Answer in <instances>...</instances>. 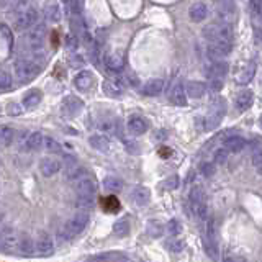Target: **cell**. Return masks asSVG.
Returning a JSON list of instances; mask_svg holds the SVG:
<instances>
[{"mask_svg": "<svg viewBox=\"0 0 262 262\" xmlns=\"http://www.w3.org/2000/svg\"><path fill=\"white\" fill-rule=\"evenodd\" d=\"M203 36L207 38L210 43H224L231 44L233 41V25L229 23H212L203 28Z\"/></svg>", "mask_w": 262, "mask_h": 262, "instance_id": "cell-1", "label": "cell"}, {"mask_svg": "<svg viewBox=\"0 0 262 262\" xmlns=\"http://www.w3.org/2000/svg\"><path fill=\"white\" fill-rule=\"evenodd\" d=\"M190 208L192 215L198 221H205L208 218V203H207V194H205L202 185H194L190 190Z\"/></svg>", "mask_w": 262, "mask_h": 262, "instance_id": "cell-2", "label": "cell"}, {"mask_svg": "<svg viewBox=\"0 0 262 262\" xmlns=\"http://www.w3.org/2000/svg\"><path fill=\"white\" fill-rule=\"evenodd\" d=\"M226 100L221 97L213 98L212 105H210V111L207 116H203V130L205 131H212L215 128H218V125L223 121V116L226 115Z\"/></svg>", "mask_w": 262, "mask_h": 262, "instance_id": "cell-3", "label": "cell"}, {"mask_svg": "<svg viewBox=\"0 0 262 262\" xmlns=\"http://www.w3.org/2000/svg\"><path fill=\"white\" fill-rule=\"evenodd\" d=\"M87 224H88V215L84 212H79L63 224V228H61V236H63L64 240H74V238H77L84 229L87 228Z\"/></svg>", "mask_w": 262, "mask_h": 262, "instance_id": "cell-4", "label": "cell"}, {"mask_svg": "<svg viewBox=\"0 0 262 262\" xmlns=\"http://www.w3.org/2000/svg\"><path fill=\"white\" fill-rule=\"evenodd\" d=\"M40 72V66L35 61L30 59H22L15 63V77L20 82H28L31 79L36 77V74Z\"/></svg>", "mask_w": 262, "mask_h": 262, "instance_id": "cell-5", "label": "cell"}, {"mask_svg": "<svg viewBox=\"0 0 262 262\" xmlns=\"http://www.w3.org/2000/svg\"><path fill=\"white\" fill-rule=\"evenodd\" d=\"M44 136L40 133V131H22L20 136H18V146H20L23 151H38V149L43 148Z\"/></svg>", "mask_w": 262, "mask_h": 262, "instance_id": "cell-6", "label": "cell"}, {"mask_svg": "<svg viewBox=\"0 0 262 262\" xmlns=\"http://www.w3.org/2000/svg\"><path fill=\"white\" fill-rule=\"evenodd\" d=\"M43 38H44V25L33 26L25 35V43L33 51V54L36 56L43 54Z\"/></svg>", "mask_w": 262, "mask_h": 262, "instance_id": "cell-7", "label": "cell"}, {"mask_svg": "<svg viewBox=\"0 0 262 262\" xmlns=\"http://www.w3.org/2000/svg\"><path fill=\"white\" fill-rule=\"evenodd\" d=\"M36 20H38V12L33 7H26L18 12L17 17L13 18V26H15L18 31L31 30V28L35 26Z\"/></svg>", "mask_w": 262, "mask_h": 262, "instance_id": "cell-8", "label": "cell"}, {"mask_svg": "<svg viewBox=\"0 0 262 262\" xmlns=\"http://www.w3.org/2000/svg\"><path fill=\"white\" fill-rule=\"evenodd\" d=\"M35 252L38 256H43V257H48L54 252V241L51 235H48L46 231H41L38 233L35 240Z\"/></svg>", "mask_w": 262, "mask_h": 262, "instance_id": "cell-9", "label": "cell"}, {"mask_svg": "<svg viewBox=\"0 0 262 262\" xmlns=\"http://www.w3.org/2000/svg\"><path fill=\"white\" fill-rule=\"evenodd\" d=\"M229 54H231V44L210 43L208 48H207V56L212 59V63H219V61H224Z\"/></svg>", "mask_w": 262, "mask_h": 262, "instance_id": "cell-10", "label": "cell"}, {"mask_svg": "<svg viewBox=\"0 0 262 262\" xmlns=\"http://www.w3.org/2000/svg\"><path fill=\"white\" fill-rule=\"evenodd\" d=\"M17 236L18 235L10 226L2 224V226H0V249L2 251H15Z\"/></svg>", "mask_w": 262, "mask_h": 262, "instance_id": "cell-11", "label": "cell"}, {"mask_svg": "<svg viewBox=\"0 0 262 262\" xmlns=\"http://www.w3.org/2000/svg\"><path fill=\"white\" fill-rule=\"evenodd\" d=\"M217 12H218L219 22L233 25V22H235V18H236V3L235 2H219L217 5Z\"/></svg>", "mask_w": 262, "mask_h": 262, "instance_id": "cell-12", "label": "cell"}, {"mask_svg": "<svg viewBox=\"0 0 262 262\" xmlns=\"http://www.w3.org/2000/svg\"><path fill=\"white\" fill-rule=\"evenodd\" d=\"M74 189H76L77 195L93 196L97 192V184L90 175H84L82 179H79L76 184H74Z\"/></svg>", "mask_w": 262, "mask_h": 262, "instance_id": "cell-13", "label": "cell"}, {"mask_svg": "<svg viewBox=\"0 0 262 262\" xmlns=\"http://www.w3.org/2000/svg\"><path fill=\"white\" fill-rule=\"evenodd\" d=\"M82 109V102L79 100L77 97H66L63 100V104H61V111H63V115L66 118H74L79 111Z\"/></svg>", "mask_w": 262, "mask_h": 262, "instance_id": "cell-14", "label": "cell"}, {"mask_svg": "<svg viewBox=\"0 0 262 262\" xmlns=\"http://www.w3.org/2000/svg\"><path fill=\"white\" fill-rule=\"evenodd\" d=\"M15 252L22 256H30L35 252V241L30 235L26 233H20L17 236V247H15Z\"/></svg>", "mask_w": 262, "mask_h": 262, "instance_id": "cell-15", "label": "cell"}, {"mask_svg": "<svg viewBox=\"0 0 262 262\" xmlns=\"http://www.w3.org/2000/svg\"><path fill=\"white\" fill-rule=\"evenodd\" d=\"M61 171V162L54 157H44L40 162V172L43 177H53Z\"/></svg>", "mask_w": 262, "mask_h": 262, "instance_id": "cell-16", "label": "cell"}, {"mask_svg": "<svg viewBox=\"0 0 262 262\" xmlns=\"http://www.w3.org/2000/svg\"><path fill=\"white\" fill-rule=\"evenodd\" d=\"M105 66L107 69H110L111 72H118L123 69L125 66V59L123 54L120 51H110V53L105 54Z\"/></svg>", "mask_w": 262, "mask_h": 262, "instance_id": "cell-17", "label": "cell"}, {"mask_svg": "<svg viewBox=\"0 0 262 262\" xmlns=\"http://www.w3.org/2000/svg\"><path fill=\"white\" fill-rule=\"evenodd\" d=\"M189 17H190V20L195 22V23L205 22V18L208 17V5L205 2L192 3L190 8H189Z\"/></svg>", "mask_w": 262, "mask_h": 262, "instance_id": "cell-18", "label": "cell"}, {"mask_svg": "<svg viewBox=\"0 0 262 262\" xmlns=\"http://www.w3.org/2000/svg\"><path fill=\"white\" fill-rule=\"evenodd\" d=\"M126 128H128V131L133 136H139V134H144L148 131V123L146 120L143 118V116H131V118L128 120V123H126Z\"/></svg>", "mask_w": 262, "mask_h": 262, "instance_id": "cell-19", "label": "cell"}, {"mask_svg": "<svg viewBox=\"0 0 262 262\" xmlns=\"http://www.w3.org/2000/svg\"><path fill=\"white\" fill-rule=\"evenodd\" d=\"M131 200H133V203L136 205V207H144V205H148L149 200H151V192H149L148 187L138 185L131 192Z\"/></svg>", "mask_w": 262, "mask_h": 262, "instance_id": "cell-20", "label": "cell"}, {"mask_svg": "<svg viewBox=\"0 0 262 262\" xmlns=\"http://www.w3.org/2000/svg\"><path fill=\"white\" fill-rule=\"evenodd\" d=\"M229 154H236V153H241L242 149L246 148V139L240 136V134H231L224 139V146H223Z\"/></svg>", "mask_w": 262, "mask_h": 262, "instance_id": "cell-21", "label": "cell"}, {"mask_svg": "<svg viewBox=\"0 0 262 262\" xmlns=\"http://www.w3.org/2000/svg\"><path fill=\"white\" fill-rule=\"evenodd\" d=\"M164 87H166V82H164V79H149V81L144 84L143 87V92L144 95H149V97H156V95H161Z\"/></svg>", "mask_w": 262, "mask_h": 262, "instance_id": "cell-22", "label": "cell"}, {"mask_svg": "<svg viewBox=\"0 0 262 262\" xmlns=\"http://www.w3.org/2000/svg\"><path fill=\"white\" fill-rule=\"evenodd\" d=\"M171 102H172L174 105H180V107L187 105L185 84L182 82V81H179L174 87H172V90H171Z\"/></svg>", "mask_w": 262, "mask_h": 262, "instance_id": "cell-23", "label": "cell"}, {"mask_svg": "<svg viewBox=\"0 0 262 262\" xmlns=\"http://www.w3.org/2000/svg\"><path fill=\"white\" fill-rule=\"evenodd\" d=\"M254 76H256V63L251 61V63H247L244 67L241 69V72L238 74L236 82L240 84V86H246V84H249L252 79H254Z\"/></svg>", "mask_w": 262, "mask_h": 262, "instance_id": "cell-24", "label": "cell"}, {"mask_svg": "<svg viewBox=\"0 0 262 262\" xmlns=\"http://www.w3.org/2000/svg\"><path fill=\"white\" fill-rule=\"evenodd\" d=\"M229 71V67H228V63L226 61H219V63H212L207 67V74L212 79H221L223 81V77L226 76Z\"/></svg>", "mask_w": 262, "mask_h": 262, "instance_id": "cell-25", "label": "cell"}, {"mask_svg": "<svg viewBox=\"0 0 262 262\" xmlns=\"http://www.w3.org/2000/svg\"><path fill=\"white\" fill-rule=\"evenodd\" d=\"M92 84H93V76H92V72H88V71L79 72L77 76L74 77V86L82 92L88 90V88L92 87Z\"/></svg>", "mask_w": 262, "mask_h": 262, "instance_id": "cell-26", "label": "cell"}, {"mask_svg": "<svg viewBox=\"0 0 262 262\" xmlns=\"http://www.w3.org/2000/svg\"><path fill=\"white\" fill-rule=\"evenodd\" d=\"M88 143H90V146L95 149V151H100V153H105L109 151L110 148V139L107 134H92L90 138H88Z\"/></svg>", "mask_w": 262, "mask_h": 262, "instance_id": "cell-27", "label": "cell"}, {"mask_svg": "<svg viewBox=\"0 0 262 262\" xmlns=\"http://www.w3.org/2000/svg\"><path fill=\"white\" fill-rule=\"evenodd\" d=\"M252 104H254V93L251 90H242L236 98V109L240 111H246L249 110Z\"/></svg>", "mask_w": 262, "mask_h": 262, "instance_id": "cell-28", "label": "cell"}, {"mask_svg": "<svg viewBox=\"0 0 262 262\" xmlns=\"http://www.w3.org/2000/svg\"><path fill=\"white\" fill-rule=\"evenodd\" d=\"M205 84L198 81H190L185 84V93L190 98H200L205 95Z\"/></svg>", "mask_w": 262, "mask_h": 262, "instance_id": "cell-29", "label": "cell"}, {"mask_svg": "<svg viewBox=\"0 0 262 262\" xmlns=\"http://www.w3.org/2000/svg\"><path fill=\"white\" fill-rule=\"evenodd\" d=\"M41 104V92L40 90H30L23 97L22 107L25 110H33Z\"/></svg>", "mask_w": 262, "mask_h": 262, "instance_id": "cell-30", "label": "cell"}, {"mask_svg": "<svg viewBox=\"0 0 262 262\" xmlns=\"http://www.w3.org/2000/svg\"><path fill=\"white\" fill-rule=\"evenodd\" d=\"M84 175H86V169L81 166H77L76 162L69 164L67 169H66V180L74 182V184H76L79 179H82Z\"/></svg>", "mask_w": 262, "mask_h": 262, "instance_id": "cell-31", "label": "cell"}, {"mask_svg": "<svg viewBox=\"0 0 262 262\" xmlns=\"http://www.w3.org/2000/svg\"><path fill=\"white\" fill-rule=\"evenodd\" d=\"M17 133L15 130L10 128V126H0V146H12L15 143Z\"/></svg>", "mask_w": 262, "mask_h": 262, "instance_id": "cell-32", "label": "cell"}, {"mask_svg": "<svg viewBox=\"0 0 262 262\" xmlns=\"http://www.w3.org/2000/svg\"><path fill=\"white\" fill-rule=\"evenodd\" d=\"M146 233H148V236L156 240V238H161L164 233H166V226H164L161 221H157V219H149L146 224Z\"/></svg>", "mask_w": 262, "mask_h": 262, "instance_id": "cell-33", "label": "cell"}, {"mask_svg": "<svg viewBox=\"0 0 262 262\" xmlns=\"http://www.w3.org/2000/svg\"><path fill=\"white\" fill-rule=\"evenodd\" d=\"M61 18H63V8H61V3H51V5L46 8V20L49 23H59Z\"/></svg>", "mask_w": 262, "mask_h": 262, "instance_id": "cell-34", "label": "cell"}, {"mask_svg": "<svg viewBox=\"0 0 262 262\" xmlns=\"http://www.w3.org/2000/svg\"><path fill=\"white\" fill-rule=\"evenodd\" d=\"M104 187L110 192V194H118V192H121V189H123V182H121L118 177L109 175V177H105Z\"/></svg>", "mask_w": 262, "mask_h": 262, "instance_id": "cell-35", "label": "cell"}, {"mask_svg": "<svg viewBox=\"0 0 262 262\" xmlns=\"http://www.w3.org/2000/svg\"><path fill=\"white\" fill-rule=\"evenodd\" d=\"M77 208H81V212L87 213L88 210H92L95 207V198L93 196H84V195H77Z\"/></svg>", "mask_w": 262, "mask_h": 262, "instance_id": "cell-36", "label": "cell"}, {"mask_svg": "<svg viewBox=\"0 0 262 262\" xmlns=\"http://www.w3.org/2000/svg\"><path fill=\"white\" fill-rule=\"evenodd\" d=\"M113 233L118 238H123L126 236L130 233V223H128V219H118V221H115L113 224Z\"/></svg>", "mask_w": 262, "mask_h": 262, "instance_id": "cell-37", "label": "cell"}, {"mask_svg": "<svg viewBox=\"0 0 262 262\" xmlns=\"http://www.w3.org/2000/svg\"><path fill=\"white\" fill-rule=\"evenodd\" d=\"M166 233L172 238H177L182 233V224L179 219H169L166 224Z\"/></svg>", "mask_w": 262, "mask_h": 262, "instance_id": "cell-38", "label": "cell"}, {"mask_svg": "<svg viewBox=\"0 0 262 262\" xmlns=\"http://www.w3.org/2000/svg\"><path fill=\"white\" fill-rule=\"evenodd\" d=\"M104 90L109 97H120L121 95V87L113 81H105L104 82Z\"/></svg>", "mask_w": 262, "mask_h": 262, "instance_id": "cell-39", "label": "cell"}, {"mask_svg": "<svg viewBox=\"0 0 262 262\" xmlns=\"http://www.w3.org/2000/svg\"><path fill=\"white\" fill-rule=\"evenodd\" d=\"M98 130H102L104 133H113L116 130V123L111 118H102L98 120Z\"/></svg>", "mask_w": 262, "mask_h": 262, "instance_id": "cell-40", "label": "cell"}, {"mask_svg": "<svg viewBox=\"0 0 262 262\" xmlns=\"http://www.w3.org/2000/svg\"><path fill=\"white\" fill-rule=\"evenodd\" d=\"M166 247L169 249L171 252H180L182 249H184V242H182L179 238H171V240L166 241Z\"/></svg>", "mask_w": 262, "mask_h": 262, "instance_id": "cell-41", "label": "cell"}, {"mask_svg": "<svg viewBox=\"0 0 262 262\" xmlns=\"http://www.w3.org/2000/svg\"><path fill=\"white\" fill-rule=\"evenodd\" d=\"M43 146H44V149H46L48 153H59V151H61L59 143L56 141L54 138H51V136H44Z\"/></svg>", "mask_w": 262, "mask_h": 262, "instance_id": "cell-42", "label": "cell"}, {"mask_svg": "<svg viewBox=\"0 0 262 262\" xmlns=\"http://www.w3.org/2000/svg\"><path fill=\"white\" fill-rule=\"evenodd\" d=\"M12 86V77L5 69L0 67V90H7Z\"/></svg>", "mask_w": 262, "mask_h": 262, "instance_id": "cell-43", "label": "cell"}, {"mask_svg": "<svg viewBox=\"0 0 262 262\" xmlns=\"http://www.w3.org/2000/svg\"><path fill=\"white\" fill-rule=\"evenodd\" d=\"M228 157H229V153L226 151V149H224V148H218L217 151H215V157L213 159H215V164H218V166H219V164L226 162Z\"/></svg>", "mask_w": 262, "mask_h": 262, "instance_id": "cell-44", "label": "cell"}, {"mask_svg": "<svg viewBox=\"0 0 262 262\" xmlns=\"http://www.w3.org/2000/svg\"><path fill=\"white\" fill-rule=\"evenodd\" d=\"M179 187V175H171L169 179H166L164 182V189L166 190H174Z\"/></svg>", "mask_w": 262, "mask_h": 262, "instance_id": "cell-45", "label": "cell"}, {"mask_svg": "<svg viewBox=\"0 0 262 262\" xmlns=\"http://www.w3.org/2000/svg\"><path fill=\"white\" fill-rule=\"evenodd\" d=\"M23 110H25V109L22 107V104H15V102L8 105V109H7L8 115H10V116H20L23 113Z\"/></svg>", "mask_w": 262, "mask_h": 262, "instance_id": "cell-46", "label": "cell"}, {"mask_svg": "<svg viewBox=\"0 0 262 262\" xmlns=\"http://www.w3.org/2000/svg\"><path fill=\"white\" fill-rule=\"evenodd\" d=\"M215 166H217V164L215 162H203L202 164V174L205 175V177H212L213 174H215Z\"/></svg>", "mask_w": 262, "mask_h": 262, "instance_id": "cell-47", "label": "cell"}, {"mask_svg": "<svg viewBox=\"0 0 262 262\" xmlns=\"http://www.w3.org/2000/svg\"><path fill=\"white\" fill-rule=\"evenodd\" d=\"M120 205H118V200L115 196H109L107 198V205H105V210L107 212H118Z\"/></svg>", "mask_w": 262, "mask_h": 262, "instance_id": "cell-48", "label": "cell"}, {"mask_svg": "<svg viewBox=\"0 0 262 262\" xmlns=\"http://www.w3.org/2000/svg\"><path fill=\"white\" fill-rule=\"evenodd\" d=\"M0 33H2V36L7 40V43H8V44H12V43H13L12 30H10V28H8L7 25H3V23H2V25H0Z\"/></svg>", "mask_w": 262, "mask_h": 262, "instance_id": "cell-49", "label": "cell"}, {"mask_svg": "<svg viewBox=\"0 0 262 262\" xmlns=\"http://www.w3.org/2000/svg\"><path fill=\"white\" fill-rule=\"evenodd\" d=\"M251 8H252V15L262 20V2L254 0V2H251Z\"/></svg>", "mask_w": 262, "mask_h": 262, "instance_id": "cell-50", "label": "cell"}, {"mask_svg": "<svg viewBox=\"0 0 262 262\" xmlns=\"http://www.w3.org/2000/svg\"><path fill=\"white\" fill-rule=\"evenodd\" d=\"M207 238L210 241H213V238H215V219L213 218H210L207 221Z\"/></svg>", "mask_w": 262, "mask_h": 262, "instance_id": "cell-51", "label": "cell"}, {"mask_svg": "<svg viewBox=\"0 0 262 262\" xmlns=\"http://www.w3.org/2000/svg\"><path fill=\"white\" fill-rule=\"evenodd\" d=\"M221 88H223V81H221V79H212V81H210V90L219 92Z\"/></svg>", "mask_w": 262, "mask_h": 262, "instance_id": "cell-52", "label": "cell"}, {"mask_svg": "<svg viewBox=\"0 0 262 262\" xmlns=\"http://www.w3.org/2000/svg\"><path fill=\"white\" fill-rule=\"evenodd\" d=\"M84 63H86V59H84L82 54H74L71 58V66L72 67H79V66H84Z\"/></svg>", "mask_w": 262, "mask_h": 262, "instance_id": "cell-53", "label": "cell"}, {"mask_svg": "<svg viewBox=\"0 0 262 262\" xmlns=\"http://www.w3.org/2000/svg\"><path fill=\"white\" fill-rule=\"evenodd\" d=\"M166 138H167V133H166V131H164V130H157L156 133H154V136H153L154 141H157V143L166 141Z\"/></svg>", "mask_w": 262, "mask_h": 262, "instance_id": "cell-54", "label": "cell"}, {"mask_svg": "<svg viewBox=\"0 0 262 262\" xmlns=\"http://www.w3.org/2000/svg\"><path fill=\"white\" fill-rule=\"evenodd\" d=\"M67 8L71 10V13H79L82 10V3L81 2H69Z\"/></svg>", "mask_w": 262, "mask_h": 262, "instance_id": "cell-55", "label": "cell"}, {"mask_svg": "<svg viewBox=\"0 0 262 262\" xmlns=\"http://www.w3.org/2000/svg\"><path fill=\"white\" fill-rule=\"evenodd\" d=\"M224 262H246V259L241 256H226L224 257Z\"/></svg>", "mask_w": 262, "mask_h": 262, "instance_id": "cell-56", "label": "cell"}, {"mask_svg": "<svg viewBox=\"0 0 262 262\" xmlns=\"http://www.w3.org/2000/svg\"><path fill=\"white\" fill-rule=\"evenodd\" d=\"M2 224H3V212L0 210V226H2Z\"/></svg>", "mask_w": 262, "mask_h": 262, "instance_id": "cell-57", "label": "cell"}, {"mask_svg": "<svg viewBox=\"0 0 262 262\" xmlns=\"http://www.w3.org/2000/svg\"><path fill=\"white\" fill-rule=\"evenodd\" d=\"M259 123H261V128H262V116H261V120H259Z\"/></svg>", "mask_w": 262, "mask_h": 262, "instance_id": "cell-58", "label": "cell"}, {"mask_svg": "<svg viewBox=\"0 0 262 262\" xmlns=\"http://www.w3.org/2000/svg\"><path fill=\"white\" fill-rule=\"evenodd\" d=\"M0 164H2V157H0Z\"/></svg>", "mask_w": 262, "mask_h": 262, "instance_id": "cell-59", "label": "cell"}, {"mask_svg": "<svg viewBox=\"0 0 262 262\" xmlns=\"http://www.w3.org/2000/svg\"><path fill=\"white\" fill-rule=\"evenodd\" d=\"M0 111H2V107H0Z\"/></svg>", "mask_w": 262, "mask_h": 262, "instance_id": "cell-60", "label": "cell"}]
</instances>
